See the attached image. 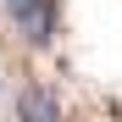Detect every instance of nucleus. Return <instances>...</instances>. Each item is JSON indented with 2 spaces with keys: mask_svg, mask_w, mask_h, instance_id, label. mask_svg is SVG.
<instances>
[{
  "mask_svg": "<svg viewBox=\"0 0 122 122\" xmlns=\"http://www.w3.org/2000/svg\"><path fill=\"white\" fill-rule=\"evenodd\" d=\"M6 11L28 39H45V0H6Z\"/></svg>",
  "mask_w": 122,
  "mask_h": 122,
  "instance_id": "nucleus-1",
  "label": "nucleus"
},
{
  "mask_svg": "<svg viewBox=\"0 0 122 122\" xmlns=\"http://www.w3.org/2000/svg\"><path fill=\"white\" fill-rule=\"evenodd\" d=\"M17 117H22V122L61 117V100H56V94H45V89H22V94H17Z\"/></svg>",
  "mask_w": 122,
  "mask_h": 122,
  "instance_id": "nucleus-2",
  "label": "nucleus"
}]
</instances>
